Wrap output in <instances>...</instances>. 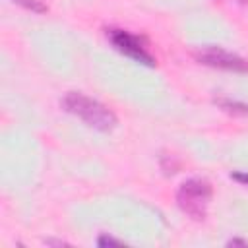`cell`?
I'll use <instances>...</instances> for the list:
<instances>
[{
	"label": "cell",
	"mask_w": 248,
	"mask_h": 248,
	"mask_svg": "<svg viewBox=\"0 0 248 248\" xmlns=\"http://www.w3.org/2000/svg\"><path fill=\"white\" fill-rule=\"evenodd\" d=\"M60 105L64 107L66 112L78 116L79 120H83L89 128L93 130H99V132H110L116 128L118 124V118L116 114L107 107L103 105L101 101L97 99H91L87 97L85 93H79V91H68Z\"/></svg>",
	"instance_id": "1"
},
{
	"label": "cell",
	"mask_w": 248,
	"mask_h": 248,
	"mask_svg": "<svg viewBox=\"0 0 248 248\" xmlns=\"http://www.w3.org/2000/svg\"><path fill=\"white\" fill-rule=\"evenodd\" d=\"M211 184L205 178H188L180 184L176 192V205L194 221H203L207 217V207L211 202Z\"/></svg>",
	"instance_id": "2"
},
{
	"label": "cell",
	"mask_w": 248,
	"mask_h": 248,
	"mask_svg": "<svg viewBox=\"0 0 248 248\" xmlns=\"http://www.w3.org/2000/svg\"><path fill=\"white\" fill-rule=\"evenodd\" d=\"M107 39L124 56H128V58H132V60H136V62H140L143 66H155L157 64L155 58H153V54L145 48L143 41L138 35H132L126 29L110 27V29H107Z\"/></svg>",
	"instance_id": "3"
},
{
	"label": "cell",
	"mask_w": 248,
	"mask_h": 248,
	"mask_svg": "<svg viewBox=\"0 0 248 248\" xmlns=\"http://www.w3.org/2000/svg\"><path fill=\"white\" fill-rule=\"evenodd\" d=\"M194 58L200 64L209 66V68H219V70H229V72H248V60L219 46L202 48L194 54Z\"/></svg>",
	"instance_id": "4"
},
{
	"label": "cell",
	"mask_w": 248,
	"mask_h": 248,
	"mask_svg": "<svg viewBox=\"0 0 248 248\" xmlns=\"http://www.w3.org/2000/svg\"><path fill=\"white\" fill-rule=\"evenodd\" d=\"M223 110L232 112V114H248V105L246 103H236V101H227V99H219L215 101Z\"/></svg>",
	"instance_id": "5"
},
{
	"label": "cell",
	"mask_w": 248,
	"mask_h": 248,
	"mask_svg": "<svg viewBox=\"0 0 248 248\" xmlns=\"http://www.w3.org/2000/svg\"><path fill=\"white\" fill-rule=\"evenodd\" d=\"M12 2H16L17 6H21V8L29 10V12H35V14H45L48 10L41 0H12Z\"/></svg>",
	"instance_id": "6"
},
{
	"label": "cell",
	"mask_w": 248,
	"mask_h": 248,
	"mask_svg": "<svg viewBox=\"0 0 248 248\" xmlns=\"http://www.w3.org/2000/svg\"><path fill=\"white\" fill-rule=\"evenodd\" d=\"M97 244H99V246H124L122 240H118V238H114V236H110V234H101V236L97 238Z\"/></svg>",
	"instance_id": "7"
},
{
	"label": "cell",
	"mask_w": 248,
	"mask_h": 248,
	"mask_svg": "<svg viewBox=\"0 0 248 248\" xmlns=\"http://www.w3.org/2000/svg\"><path fill=\"white\" fill-rule=\"evenodd\" d=\"M231 178L236 180V182H240V184H246V186H248V172H232Z\"/></svg>",
	"instance_id": "8"
},
{
	"label": "cell",
	"mask_w": 248,
	"mask_h": 248,
	"mask_svg": "<svg viewBox=\"0 0 248 248\" xmlns=\"http://www.w3.org/2000/svg\"><path fill=\"white\" fill-rule=\"evenodd\" d=\"M227 244H229V246H238V244H240V246H246L248 242H246V240H240V238H231Z\"/></svg>",
	"instance_id": "9"
},
{
	"label": "cell",
	"mask_w": 248,
	"mask_h": 248,
	"mask_svg": "<svg viewBox=\"0 0 248 248\" xmlns=\"http://www.w3.org/2000/svg\"><path fill=\"white\" fill-rule=\"evenodd\" d=\"M45 244H54V246H66V242H62V240H52V238H46V240H45Z\"/></svg>",
	"instance_id": "10"
},
{
	"label": "cell",
	"mask_w": 248,
	"mask_h": 248,
	"mask_svg": "<svg viewBox=\"0 0 248 248\" xmlns=\"http://www.w3.org/2000/svg\"><path fill=\"white\" fill-rule=\"evenodd\" d=\"M238 4H242V6H248V0H236Z\"/></svg>",
	"instance_id": "11"
}]
</instances>
